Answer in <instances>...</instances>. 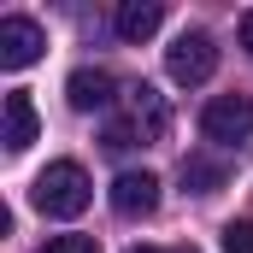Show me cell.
<instances>
[{"label":"cell","mask_w":253,"mask_h":253,"mask_svg":"<svg viewBox=\"0 0 253 253\" xmlns=\"http://www.w3.org/2000/svg\"><path fill=\"white\" fill-rule=\"evenodd\" d=\"M30 200H36V212H47V218H77V212H88L94 183H88V171H83L77 159H53V165L30 183Z\"/></svg>","instance_id":"cell-1"},{"label":"cell","mask_w":253,"mask_h":253,"mask_svg":"<svg viewBox=\"0 0 253 253\" xmlns=\"http://www.w3.org/2000/svg\"><path fill=\"white\" fill-rule=\"evenodd\" d=\"M124 124L135 135V147H159L171 135V106H165V94L153 83H129L124 88Z\"/></svg>","instance_id":"cell-2"},{"label":"cell","mask_w":253,"mask_h":253,"mask_svg":"<svg viewBox=\"0 0 253 253\" xmlns=\"http://www.w3.org/2000/svg\"><path fill=\"white\" fill-rule=\"evenodd\" d=\"M165 71H171V83L200 88V83L218 71V42H212L206 30H183V36L165 47Z\"/></svg>","instance_id":"cell-3"},{"label":"cell","mask_w":253,"mask_h":253,"mask_svg":"<svg viewBox=\"0 0 253 253\" xmlns=\"http://www.w3.org/2000/svg\"><path fill=\"white\" fill-rule=\"evenodd\" d=\"M200 135L218 141V147L248 141V135H253V94H218V100H206V112H200Z\"/></svg>","instance_id":"cell-4"},{"label":"cell","mask_w":253,"mask_h":253,"mask_svg":"<svg viewBox=\"0 0 253 253\" xmlns=\"http://www.w3.org/2000/svg\"><path fill=\"white\" fill-rule=\"evenodd\" d=\"M42 47H47V36H42V24L36 18H0V65L6 71H24V65L42 59Z\"/></svg>","instance_id":"cell-5"},{"label":"cell","mask_w":253,"mask_h":253,"mask_svg":"<svg viewBox=\"0 0 253 253\" xmlns=\"http://www.w3.org/2000/svg\"><path fill=\"white\" fill-rule=\"evenodd\" d=\"M65 94H71L77 112H106V106L118 100V77H112L106 65H77L71 83H65Z\"/></svg>","instance_id":"cell-6"},{"label":"cell","mask_w":253,"mask_h":253,"mask_svg":"<svg viewBox=\"0 0 253 253\" xmlns=\"http://www.w3.org/2000/svg\"><path fill=\"white\" fill-rule=\"evenodd\" d=\"M153 206H159V177L153 171H124L112 183V212L118 218H147Z\"/></svg>","instance_id":"cell-7"},{"label":"cell","mask_w":253,"mask_h":253,"mask_svg":"<svg viewBox=\"0 0 253 253\" xmlns=\"http://www.w3.org/2000/svg\"><path fill=\"white\" fill-rule=\"evenodd\" d=\"M36 129H42V118H36V100H30L24 88H12V94H6V129H0L6 153H24V147L36 141Z\"/></svg>","instance_id":"cell-8"},{"label":"cell","mask_w":253,"mask_h":253,"mask_svg":"<svg viewBox=\"0 0 253 253\" xmlns=\"http://www.w3.org/2000/svg\"><path fill=\"white\" fill-rule=\"evenodd\" d=\"M159 18H165L159 0H124V6H118V36H124V42H147V36L159 30Z\"/></svg>","instance_id":"cell-9"},{"label":"cell","mask_w":253,"mask_h":253,"mask_svg":"<svg viewBox=\"0 0 253 253\" xmlns=\"http://www.w3.org/2000/svg\"><path fill=\"white\" fill-rule=\"evenodd\" d=\"M177 177H183V189H189V194H212V189H224L230 165H224V159H206V153H189Z\"/></svg>","instance_id":"cell-10"},{"label":"cell","mask_w":253,"mask_h":253,"mask_svg":"<svg viewBox=\"0 0 253 253\" xmlns=\"http://www.w3.org/2000/svg\"><path fill=\"white\" fill-rule=\"evenodd\" d=\"M224 253H253V218L224 224Z\"/></svg>","instance_id":"cell-11"},{"label":"cell","mask_w":253,"mask_h":253,"mask_svg":"<svg viewBox=\"0 0 253 253\" xmlns=\"http://www.w3.org/2000/svg\"><path fill=\"white\" fill-rule=\"evenodd\" d=\"M42 253H100V242L94 236H47Z\"/></svg>","instance_id":"cell-12"},{"label":"cell","mask_w":253,"mask_h":253,"mask_svg":"<svg viewBox=\"0 0 253 253\" xmlns=\"http://www.w3.org/2000/svg\"><path fill=\"white\" fill-rule=\"evenodd\" d=\"M236 36H242V47L253 53V12H242V24H236Z\"/></svg>","instance_id":"cell-13"},{"label":"cell","mask_w":253,"mask_h":253,"mask_svg":"<svg viewBox=\"0 0 253 253\" xmlns=\"http://www.w3.org/2000/svg\"><path fill=\"white\" fill-rule=\"evenodd\" d=\"M129 253H159V248H129Z\"/></svg>","instance_id":"cell-14"},{"label":"cell","mask_w":253,"mask_h":253,"mask_svg":"<svg viewBox=\"0 0 253 253\" xmlns=\"http://www.w3.org/2000/svg\"><path fill=\"white\" fill-rule=\"evenodd\" d=\"M177 253H194V248H177Z\"/></svg>","instance_id":"cell-15"}]
</instances>
